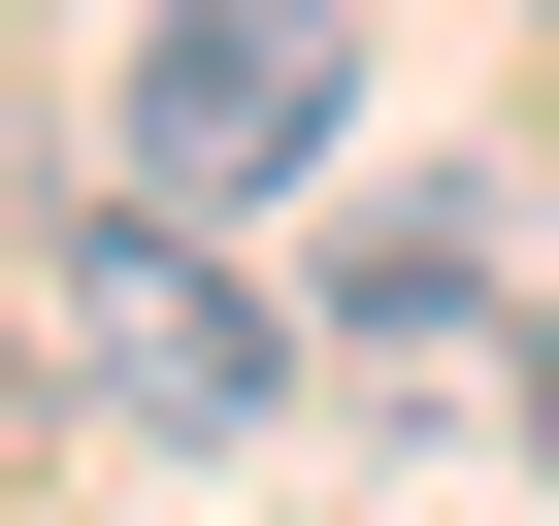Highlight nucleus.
Masks as SVG:
<instances>
[{"label": "nucleus", "mask_w": 559, "mask_h": 526, "mask_svg": "<svg viewBox=\"0 0 559 526\" xmlns=\"http://www.w3.org/2000/svg\"><path fill=\"white\" fill-rule=\"evenodd\" d=\"M330 99H362V34H330V0H165V34L99 67V198L230 230V198H297V165H330Z\"/></svg>", "instance_id": "1"}, {"label": "nucleus", "mask_w": 559, "mask_h": 526, "mask_svg": "<svg viewBox=\"0 0 559 526\" xmlns=\"http://www.w3.org/2000/svg\"><path fill=\"white\" fill-rule=\"evenodd\" d=\"M330 330H362V362H461V330H493V198H362V230H330Z\"/></svg>", "instance_id": "3"}, {"label": "nucleus", "mask_w": 559, "mask_h": 526, "mask_svg": "<svg viewBox=\"0 0 559 526\" xmlns=\"http://www.w3.org/2000/svg\"><path fill=\"white\" fill-rule=\"evenodd\" d=\"M34 330H67V395H99V428H165V461H230L263 395H297V297H263L230 230H165V198H99V230H67V297H34Z\"/></svg>", "instance_id": "2"}, {"label": "nucleus", "mask_w": 559, "mask_h": 526, "mask_svg": "<svg viewBox=\"0 0 559 526\" xmlns=\"http://www.w3.org/2000/svg\"><path fill=\"white\" fill-rule=\"evenodd\" d=\"M526 461H559V330H526Z\"/></svg>", "instance_id": "4"}]
</instances>
